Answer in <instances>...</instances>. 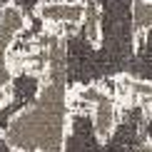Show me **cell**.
Masks as SVG:
<instances>
[{"mask_svg":"<svg viewBox=\"0 0 152 152\" xmlns=\"http://www.w3.org/2000/svg\"><path fill=\"white\" fill-rule=\"evenodd\" d=\"M72 112L65 45L60 42L33 102H28L8 120V125L0 130V137L15 152H62Z\"/></svg>","mask_w":152,"mask_h":152,"instance_id":"6da1fadb","label":"cell"},{"mask_svg":"<svg viewBox=\"0 0 152 152\" xmlns=\"http://www.w3.org/2000/svg\"><path fill=\"white\" fill-rule=\"evenodd\" d=\"M120 105L122 102H120L117 92L107 90L105 85L90 82V85L72 87V110L92 120L95 135L100 140H107L115 132L120 122Z\"/></svg>","mask_w":152,"mask_h":152,"instance_id":"7a4b0ae2","label":"cell"},{"mask_svg":"<svg viewBox=\"0 0 152 152\" xmlns=\"http://www.w3.org/2000/svg\"><path fill=\"white\" fill-rule=\"evenodd\" d=\"M28 30V15L18 3H5L0 8V110L10 102L12 92V48Z\"/></svg>","mask_w":152,"mask_h":152,"instance_id":"3957f363","label":"cell"},{"mask_svg":"<svg viewBox=\"0 0 152 152\" xmlns=\"http://www.w3.org/2000/svg\"><path fill=\"white\" fill-rule=\"evenodd\" d=\"M35 15L50 33L65 35L67 30L80 28L87 20L90 8L85 3H75V0H42L35 5Z\"/></svg>","mask_w":152,"mask_h":152,"instance_id":"277c9868","label":"cell"},{"mask_svg":"<svg viewBox=\"0 0 152 152\" xmlns=\"http://www.w3.org/2000/svg\"><path fill=\"white\" fill-rule=\"evenodd\" d=\"M132 30L152 33V0H132Z\"/></svg>","mask_w":152,"mask_h":152,"instance_id":"5b68a950","label":"cell"},{"mask_svg":"<svg viewBox=\"0 0 152 152\" xmlns=\"http://www.w3.org/2000/svg\"><path fill=\"white\" fill-rule=\"evenodd\" d=\"M135 152H152V145H142V147H137Z\"/></svg>","mask_w":152,"mask_h":152,"instance_id":"8992f818","label":"cell"},{"mask_svg":"<svg viewBox=\"0 0 152 152\" xmlns=\"http://www.w3.org/2000/svg\"><path fill=\"white\" fill-rule=\"evenodd\" d=\"M150 107H152V102H150Z\"/></svg>","mask_w":152,"mask_h":152,"instance_id":"52a82bcc","label":"cell"}]
</instances>
